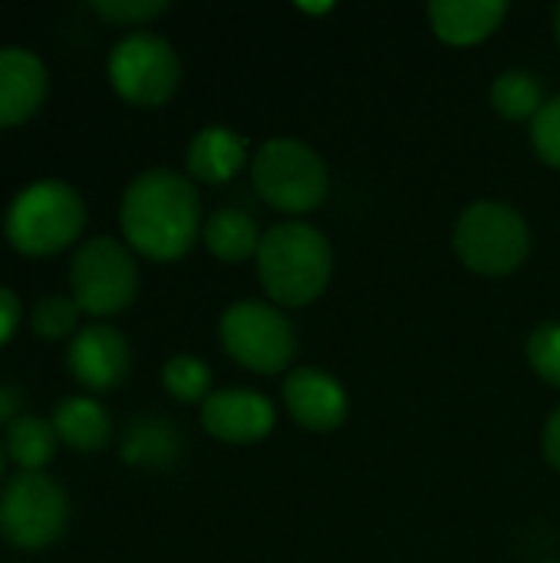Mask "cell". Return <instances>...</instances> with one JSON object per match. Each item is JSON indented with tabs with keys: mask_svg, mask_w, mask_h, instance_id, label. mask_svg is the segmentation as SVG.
<instances>
[{
	"mask_svg": "<svg viewBox=\"0 0 560 563\" xmlns=\"http://www.w3.org/2000/svg\"><path fill=\"white\" fill-rule=\"evenodd\" d=\"M106 73L125 102L155 109L175 96L182 82V59L165 36L152 30H132L112 46Z\"/></svg>",
	"mask_w": 560,
	"mask_h": 563,
	"instance_id": "cell-8",
	"label": "cell"
},
{
	"mask_svg": "<svg viewBox=\"0 0 560 563\" xmlns=\"http://www.w3.org/2000/svg\"><path fill=\"white\" fill-rule=\"evenodd\" d=\"M541 563H560V558H548V561H541Z\"/></svg>",
	"mask_w": 560,
	"mask_h": 563,
	"instance_id": "cell-31",
	"label": "cell"
},
{
	"mask_svg": "<svg viewBox=\"0 0 560 563\" xmlns=\"http://www.w3.org/2000/svg\"><path fill=\"white\" fill-rule=\"evenodd\" d=\"M244 165H251L248 139L231 125H205L185 148L188 178L201 185H228L241 175Z\"/></svg>",
	"mask_w": 560,
	"mask_h": 563,
	"instance_id": "cell-15",
	"label": "cell"
},
{
	"mask_svg": "<svg viewBox=\"0 0 560 563\" xmlns=\"http://www.w3.org/2000/svg\"><path fill=\"white\" fill-rule=\"evenodd\" d=\"M46 66L26 46H0V129L26 122L46 99Z\"/></svg>",
	"mask_w": 560,
	"mask_h": 563,
	"instance_id": "cell-13",
	"label": "cell"
},
{
	"mask_svg": "<svg viewBox=\"0 0 560 563\" xmlns=\"http://www.w3.org/2000/svg\"><path fill=\"white\" fill-rule=\"evenodd\" d=\"M66 363H69V373L76 376L79 386H86L92 393L116 389L125 379L129 363H132L129 340L112 323L96 320L69 340Z\"/></svg>",
	"mask_w": 560,
	"mask_h": 563,
	"instance_id": "cell-12",
	"label": "cell"
},
{
	"mask_svg": "<svg viewBox=\"0 0 560 563\" xmlns=\"http://www.w3.org/2000/svg\"><path fill=\"white\" fill-rule=\"evenodd\" d=\"M254 271L274 307L300 310L327 294L333 277V244L317 224L287 218L264 231Z\"/></svg>",
	"mask_w": 560,
	"mask_h": 563,
	"instance_id": "cell-2",
	"label": "cell"
},
{
	"mask_svg": "<svg viewBox=\"0 0 560 563\" xmlns=\"http://www.w3.org/2000/svg\"><path fill=\"white\" fill-rule=\"evenodd\" d=\"M525 360L541 383L560 389V320H545L528 333Z\"/></svg>",
	"mask_w": 560,
	"mask_h": 563,
	"instance_id": "cell-22",
	"label": "cell"
},
{
	"mask_svg": "<svg viewBox=\"0 0 560 563\" xmlns=\"http://www.w3.org/2000/svg\"><path fill=\"white\" fill-rule=\"evenodd\" d=\"M79 313H83V310L76 307L73 297L53 294V297L36 300V307H33V313H30V327H33L36 336L56 343V340H66L69 333H73V336L79 333V330H76Z\"/></svg>",
	"mask_w": 560,
	"mask_h": 563,
	"instance_id": "cell-23",
	"label": "cell"
},
{
	"mask_svg": "<svg viewBox=\"0 0 560 563\" xmlns=\"http://www.w3.org/2000/svg\"><path fill=\"white\" fill-rule=\"evenodd\" d=\"M551 20H554V40H558L560 46V3L554 7V16H551Z\"/></svg>",
	"mask_w": 560,
	"mask_h": 563,
	"instance_id": "cell-29",
	"label": "cell"
},
{
	"mask_svg": "<svg viewBox=\"0 0 560 563\" xmlns=\"http://www.w3.org/2000/svg\"><path fill=\"white\" fill-rule=\"evenodd\" d=\"M261 238H264L261 224L241 208H218L205 218V228H201V241L208 254H215L224 264L254 261Z\"/></svg>",
	"mask_w": 560,
	"mask_h": 563,
	"instance_id": "cell-18",
	"label": "cell"
},
{
	"mask_svg": "<svg viewBox=\"0 0 560 563\" xmlns=\"http://www.w3.org/2000/svg\"><path fill=\"white\" fill-rule=\"evenodd\" d=\"M3 462H7V449L0 445V475H3Z\"/></svg>",
	"mask_w": 560,
	"mask_h": 563,
	"instance_id": "cell-30",
	"label": "cell"
},
{
	"mask_svg": "<svg viewBox=\"0 0 560 563\" xmlns=\"http://www.w3.org/2000/svg\"><path fill=\"white\" fill-rule=\"evenodd\" d=\"M17 327H20V300L10 287L0 284V346L10 343Z\"/></svg>",
	"mask_w": 560,
	"mask_h": 563,
	"instance_id": "cell-27",
	"label": "cell"
},
{
	"mask_svg": "<svg viewBox=\"0 0 560 563\" xmlns=\"http://www.w3.org/2000/svg\"><path fill=\"white\" fill-rule=\"evenodd\" d=\"M119 224L135 254L158 264L178 261L205 228L198 188L172 168H145L122 191Z\"/></svg>",
	"mask_w": 560,
	"mask_h": 563,
	"instance_id": "cell-1",
	"label": "cell"
},
{
	"mask_svg": "<svg viewBox=\"0 0 560 563\" xmlns=\"http://www.w3.org/2000/svg\"><path fill=\"white\" fill-rule=\"evenodd\" d=\"M92 10L119 26H142L165 13V0H92Z\"/></svg>",
	"mask_w": 560,
	"mask_h": 563,
	"instance_id": "cell-25",
	"label": "cell"
},
{
	"mask_svg": "<svg viewBox=\"0 0 560 563\" xmlns=\"http://www.w3.org/2000/svg\"><path fill=\"white\" fill-rule=\"evenodd\" d=\"M182 455V432L168 416H139L122 435L119 459L135 468H168Z\"/></svg>",
	"mask_w": 560,
	"mask_h": 563,
	"instance_id": "cell-17",
	"label": "cell"
},
{
	"mask_svg": "<svg viewBox=\"0 0 560 563\" xmlns=\"http://www.w3.org/2000/svg\"><path fill=\"white\" fill-rule=\"evenodd\" d=\"M531 145L548 168L560 172V92L551 96L531 122Z\"/></svg>",
	"mask_w": 560,
	"mask_h": 563,
	"instance_id": "cell-24",
	"label": "cell"
},
{
	"mask_svg": "<svg viewBox=\"0 0 560 563\" xmlns=\"http://www.w3.org/2000/svg\"><path fill=\"white\" fill-rule=\"evenodd\" d=\"M162 386L165 393L182 402V406H201L215 389H211V366L201 356L178 353L165 360L162 366Z\"/></svg>",
	"mask_w": 560,
	"mask_h": 563,
	"instance_id": "cell-21",
	"label": "cell"
},
{
	"mask_svg": "<svg viewBox=\"0 0 560 563\" xmlns=\"http://www.w3.org/2000/svg\"><path fill=\"white\" fill-rule=\"evenodd\" d=\"M56 445H59V435L53 422L40 416H20L17 422L7 426V435H3L7 459L20 472H43L53 462Z\"/></svg>",
	"mask_w": 560,
	"mask_h": 563,
	"instance_id": "cell-19",
	"label": "cell"
},
{
	"mask_svg": "<svg viewBox=\"0 0 560 563\" xmlns=\"http://www.w3.org/2000/svg\"><path fill=\"white\" fill-rule=\"evenodd\" d=\"M488 102L508 122H535V115L541 112L548 96H545V86H541V79L535 73H528V69H502L492 79Z\"/></svg>",
	"mask_w": 560,
	"mask_h": 563,
	"instance_id": "cell-20",
	"label": "cell"
},
{
	"mask_svg": "<svg viewBox=\"0 0 560 563\" xmlns=\"http://www.w3.org/2000/svg\"><path fill=\"white\" fill-rule=\"evenodd\" d=\"M541 452H545V462L560 475V402L548 412V419H545V429H541Z\"/></svg>",
	"mask_w": 560,
	"mask_h": 563,
	"instance_id": "cell-26",
	"label": "cell"
},
{
	"mask_svg": "<svg viewBox=\"0 0 560 563\" xmlns=\"http://www.w3.org/2000/svg\"><path fill=\"white\" fill-rule=\"evenodd\" d=\"M69 290L83 313L112 317L139 294V264L116 238H89L76 247L69 264Z\"/></svg>",
	"mask_w": 560,
	"mask_h": 563,
	"instance_id": "cell-7",
	"label": "cell"
},
{
	"mask_svg": "<svg viewBox=\"0 0 560 563\" xmlns=\"http://www.w3.org/2000/svg\"><path fill=\"white\" fill-rule=\"evenodd\" d=\"M455 257L479 277H508L531 254L528 218L498 198H479L465 205L452 228Z\"/></svg>",
	"mask_w": 560,
	"mask_h": 563,
	"instance_id": "cell-5",
	"label": "cell"
},
{
	"mask_svg": "<svg viewBox=\"0 0 560 563\" xmlns=\"http://www.w3.org/2000/svg\"><path fill=\"white\" fill-rule=\"evenodd\" d=\"M281 399L287 416L304 432H337L350 416L347 386L320 366H294L281 383Z\"/></svg>",
	"mask_w": 560,
	"mask_h": 563,
	"instance_id": "cell-11",
	"label": "cell"
},
{
	"mask_svg": "<svg viewBox=\"0 0 560 563\" xmlns=\"http://www.w3.org/2000/svg\"><path fill=\"white\" fill-rule=\"evenodd\" d=\"M277 426V406L248 386L215 389L201 402V429L224 445H257Z\"/></svg>",
	"mask_w": 560,
	"mask_h": 563,
	"instance_id": "cell-10",
	"label": "cell"
},
{
	"mask_svg": "<svg viewBox=\"0 0 560 563\" xmlns=\"http://www.w3.org/2000/svg\"><path fill=\"white\" fill-rule=\"evenodd\" d=\"M69 518L63 485L43 472H17L0 492V534L20 551L50 548Z\"/></svg>",
	"mask_w": 560,
	"mask_h": 563,
	"instance_id": "cell-9",
	"label": "cell"
},
{
	"mask_svg": "<svg viewBox=\"0 0 560 563\" xmlns=\"http://www.w3.org/2000/svg\"><path fill=\"white\" fill-rule=\"evenodd\" d=\"M50 422H53L59 442L83 455L102 452L112 439V419H109L106 406L92 396H69V399L56 402Z\"/></svg>",
	"mask_w": 560,
	"mask_h": 563,
	"instance_id": "cell-16",
	"label": "cell"
},
{
	"mask_svg": "<svg viewBox=\"0 0 560 563\" xmlns=\"http://www.w3.org/2000/svg\"><path fill=\"white\" fill-rule=\"evenodd\" d=\"M505 0H432L426 7L432 33L449 46H479L508 20Z\"/></svg>",
	"mask_w": 560,
	"mask_h": 563,
	"instance_id": "cell-14",
	"label": "cell"
},
{
	"mask_svg": "<svg viewBox=\"0 0 560 563\" xmlns=\"http://www.w3.org/2000/svg\"><path fill=\"white\" fill-rule=\"evenodd\" d=\"M23 393H20V386H10V383H0V422L3 426H10V422H17L23 412Z\"/></svg>",
	"mask_w": 560,
	"mask_h": 563,
	"instance_id": "cell-28",
	"label": "cell"
},
{
	"mask_svg": "<svg viewBox=\"0 0 560 563\" xmlns=\"http://www.w3.org/2000/svg\"><path fill=\"white\" fill-rule=\"evenodd\" d=\"M251 185L267 208L287 218H304L327 201L330 168L320 152L304 139L277 135L254 148Z\"/></svg>",
	"mask_w": 560,
	"mask_h": 563,
	"instance_id": "cell-3",
	"label": "cell"
},
{
	"mask_svg": "<svg viewBox=\"0 0 560 563\" xmlns=\"http://www.w3.org/2000/svg\"><path fill=\"white\" fill-rule=\"evenodd\" d=\"M224 353L254 376L290 373L297 356V330L271 300H234L218 320Z\"/></svg>",
	"mask_w": 560,
	"mask_h": 563,
	"instance_id": "cell-6",
	"label": "cell"
},
{
	"mask_svg": "<svg viewBox=\"0 0 560 563\" xmlns=\"http://www.w3.org/2000/svg\"><path fill=\"white\" fill-rule=\"evenodd\" d=\"M86 228V205L69 181L40 178L13 195L3 214V234L13 251L46 257L69 247Z\"/></svg>",
	"mask_w": 560,
	"mask_h": 563,
	"instance_id": "cell-4",
	"label": "cell"
}]
</instances>
